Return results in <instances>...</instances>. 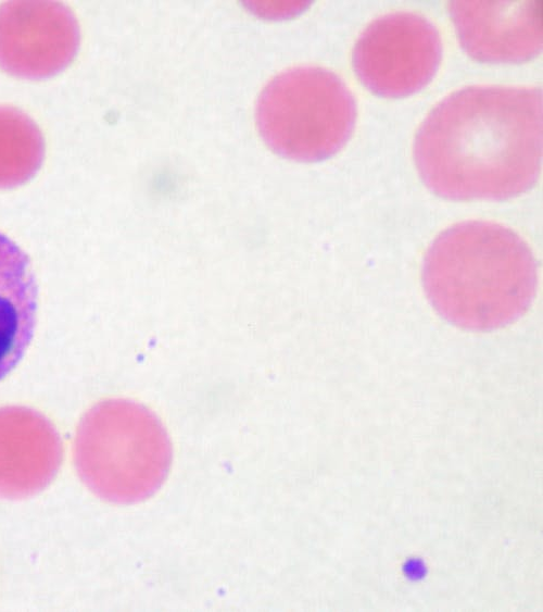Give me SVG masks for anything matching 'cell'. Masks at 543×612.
I'll return each mask as SVG.
<instances>
[{"instance_id": "cell-4", "label": "cell", "mask_w": 543, "mask_h": 612, "mask_svg": "<svg viewBox=\"0 0 543 612\" xmlns=\"http://www.w3.org/2000/svg\"><path fill=\"white\" fill-rule=\"evenodd\" d=\"M354 98L343 80L318 66L293 67L274 77L256 104V124L268 147L298 161L338 152L355 123Z\"/></svg>"}, {"instance_id": "cell-2", "label": "cell", "mask_w": 543, "mask_h": 612, "mask_svg": "<svg viewBox=\"0 0 543 612\" xmlns=\"http://www.w3.org/2000/svg\"><path fill=\"white\" fill-rule=\"evenodd\" d=\"M422 283L435 311L465 329L492 330L519 319L536 290V264L513 230L488 221H466L429 247Z\"/></svg>"}, {"instance_id": "cell-10", "label": "cell", "mask_w": 543, "mask_h": 612, "mask_svg": "<svg viewBox=\"0 0 543 612\" xmlns=\"http://www.w3.org/2000/svg\"><path fill=\"white\" fill-rule=\"evenodd\" d=\"M43 159V139L37 125L12 107H0V188L31 178Z\"/></svg>"}, {"instance_id": "cell-9", "label": "cell", "mask_w": 543, "mask_h": 612, "mask_svg": "<svg viewBox=\"0 0 543 612\" xmlns=\"http://www.w3.org/2000/svg\"><path fill=\"white\" fill-rule=\"evenodd\" d=\"M37 305L38 289L28 255L0 233V380L30 344Z\"/></svg>"}, {"instance_id": "cell-1", "label": "cell", "mask_w": 543, "mask_h": 612, "mask_svg": "<svg viewBox=\"0 0 543 612\" xmlns=\"http://www.w3.org/2000/svg\"><path fill=\"white\" fill-rule=\"evenodd\" d=\"M414 158L427 187L445 199L523 193L541 171V89L470 86L451 93L420 125Z\"/></svg>"}, {"instance_id": "cell-7", "label": "cell", "mask_w": 543, "mask_h": 612, "mask_svg": "<svg viewBox=\"0 0 543 612\" xmlns=\"http://www.w3.org/2000/svg\"><path fill=\"white\" fill-rule=\"evenodd\" d=\"M450 13L463 49L488 63H521L542 49L541 1H453Z\"/></svg>"}, {"instance_id": "cell-3", "label": "cell", "mask_w": 543, "mask_h": 612, "mask_svg": "<svg viewBox=\"0 0 543 612\" xmlns=\"http://www.w3.org/2000/svg\"><path fill=\"white\" fill-rule=\"evenodd\" d=\"M73 457L79 478L96 496L134 503L152 496L165 480L172 446L149 409L126 399H108L81 417Z\"/></svg>"}, {"instance_id": "cell-8", "label": "cell", "mask_w": 543, "mask_h": 612, "mask_svg": "<svg viewBox=\"0 0 543 612\" xmlns=\"http://www.w3.org/2000/svg\"><path fill=\"white\" fill-rule=\"evenodd\" d=\"M62 458L60 435L43 414L21 405L0 408V498L20 500L42 491Z\"/></svg>"}, {"instance_id": "cell-5", "label": "cell", "mask_w": 543, "mask_h": 612, "mask_svg": "<svg viewBox=\"0 0 543 612\" xmlns=\"http://www.w3.org/2000/svg\"><path fill=\"white\" fill-rule=\"evenodd\" d=\"M441 55L440 35L427 18L395 12L365 28L353 49L352 63L358 79L371 92L401 98L432 79Z\"/></svg>"}, {"instance_id": "cell-6", "label": "cell", "mask_w": 543, "mask_h": 612, "mask_svg": "<svg viewBox=\"0 0 543 612\" xmlns=\"http://www.w3.org/2000/svg\"><path fill=\"white\" fill-rule=\"evenodd\" d=\"M78 43L76 18L63 4L18 1L0 7V67L12 75H54L72 61Z\"/></svg>"}]
</instances>
